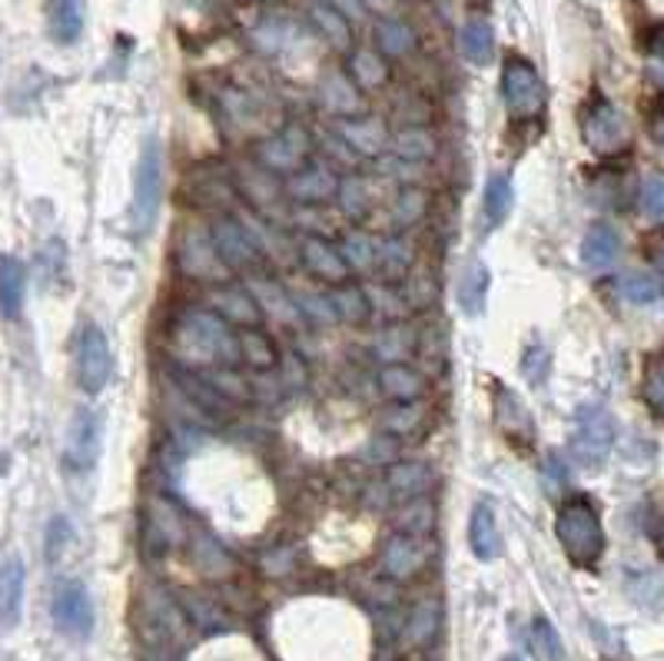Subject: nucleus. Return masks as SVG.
<instances>
[{"mask_svg": "<svg viewBox=\"0 0 664 661\" xmlns=\"http://www.w3.org/2000/svg\"><path fill=\"white\" fill-rule=\"evenodd\" d=\"M177 346L193 366H236L240 336L213 309H193L177 326Z\"/></svg>", "mask_w": 664, "mask_h": 661, "instance_id": "nucleus-1", "label": "nucleus"}, {"mask_svg": "<svg viewBox=\"0 0 664 661\" xmlns=\"http://www.w3.org/2000/svg\"><path fill=\"white\" fill-rule=\"evenodd\" d=\"M555 535L565 548V555L581 565L591 568L601 555H604V528H601V515L594 508V502L588 495H568L558 505L555 515Z\"/></svg>", "mask_w": 664, "mask_h": 661, "instance_id": "nucleus-2", "label": "nucleus"}, {"mask_svg": "<svg viewBox=\"0 0 664 661\" xmlns=\"http://www.w3.org/2000/svg\"><path fill=\"white\" fill-rule=\"evenodd\" d=\"M502 101L512 124H531L548 104L545 81L525 57H508L502 64Z\"/></svg>", "mask_w": 664, "mask_h": 661, "instance_id": "nucleus-3", "label": "nucleus"}, {"mask_svg": "<svg viewBox=\"0 0 664 661\" xmlns=\"http://www.w3.org/2000/svg\"><path fill=\"white\" fill-rule=\"evenodd\" d=\"M581 140L598 157H621L631 150V124L611 101L594 94L581 111Z\"/></svg>", "mask_w": 664, "mask_h": 661, "instance_id": "nucleus-4", "label": "nucleus"}, {"mask_svg": "<svg viewBox=\"0 0 664 661\" xmlns=\"http://www.w3.org/2000/svg\"><path fill=\"white\" fill-rule=\"evenodd\" d=\"M160 207H164V154L157 140H147L134 174V230L140 237H147L157 227Z\"/></svg>", "mask_w": 664, "mask_h": 661, "instance_id": "nucleus-5", "label": "nucleus"}, {"mask_svg": "<svg viewBox=\"0 0 664 661\" xmlns=\"http://www.w3.org/2000/svg\"><path fill=\"white\" fill-rule=\"evenodd\" d=\"M614 445V419L604 406H581L571 429V459L581 469H601Z\"/></svg>", "mask_w": 664, "mask_h": 661, "instance_id": "nucleus-6", "label": "nucleus"}, {"mask_svg": "<svg viewBox=\"0 0 664 661\" xmlns=\"http://www.w3.org/2000/svg\"><path fill=\"white\" fill-rule=\"evenodd\" d=\"M74 373H77V386L87 396L104 392L107 382H110V376H114V353H110L107 333L97 323H84L81 333H77Z\"/></svg>", "mask_w": 664, "mask_h": 661, "instance_id": "nucleus-7", "label": "nucleus"}, {"mask_svg": "<svg viewBox=\"0 0 664 661\" xmlns=\"http://www.w3.org/2000/svg\"><path fill=\"white\" fill-rule=\"evenodd\" d=\"M177 260H180V270L197 283H226V276L233 273L223 263V256L217 253L210 230H200V227L183 230L180 246H177Z\"/></svg>", "mask_w": 664, "mask_h": 661, "instance_id": "nucleus-8", "label": "nucleus"}, {"mask_svg": "<svg viewBox=\"0 0 664 661\" xmlns=\"http://www.w3.org/2000/svg\"><path fill=\"white\" fill-rule=\"evenodd\" d=\"M51 615H54V625L67 634V638H91L94 634V601H91V591L84 581H61L57 591H54V605H51Z\"/></svg>", "mask_w": 664, "mask_h": 661, "instance_id": "nucleus-9", "label": "nucleus"}, {"mask_svg": "<svg viewBox=\"0 0 664 661\" xmlns=\"http://www.w3.org/2000/svg\"><path fill=\"white\" fill-rule=\"evenodd\" d=\"M104 449V419L97 409H81L67 429L64 442V465L71 472H91Z\"/></svg>", "mask_w": 664, "mask_h": 661, "instance_id": "nucleus-10", "label": "nucleus"}, {"mask_svg": "<svg viewBox=\"0 0 664 661\" xmlns=\"http://www.w3.org/2000/svg\"><path fill=\"white\" fill-rule=\"evenodd\" d=\"M210 237L217 243V253L223 256V263L230 270H253L263 256L256 237L250 233L246 220H233V217H220L210 227Z\"/></svg>", "mask_w": 664, "mask_h": 661, "instance_id": "nucleus-11", "label": "nucleus"}, {"mask_svg": "<svg viewBox=\"0 0 664 661\" xmlns=\"http://www.w3.org/2000/svg\"><path fill=\"white\" fill-rule=\"evenodd\" d=\"M256 157H260V164H263L270 174L293 177V174L303 170L306 160H309V137H306L299 127H289V130H283V134H276V137H270V140H263L260 150H256Z\"/></svg>", "mask_w": 664, "mask_h": 661, "instance_id": "nucleus-12", "label": "nucleus"}, {"mask_svg": "<svg viewBox=\"0 0 664 661\" xmlns=\"http://www.w3.org/2000/svg\"><path fill=\"white\" fill-rule=\"evenodd\" d=\"M299 260H303L306 273L313 280L326 283V286L349 283V276H352V270H349L346 256L339 253V246L329 243V240H323V237H313V233H306L299 240Z\"/></svg>", "mask_w": 664, "mask_h": 661, "instance_id": "nucleus-13", "label": "nucleus"}, {"mask_svg": "<svg viewBox=\"0 0 664 661\" xmlns=\"http://www.w3.org/2000/svg\"><path fill=\"white\" fill-rule=\"evenodd\" d=\"M286 193L293 203L303 207H323L326 200L339 197V177L333 174L329 164H306L303 170H296L286 183Z\"/></svg>", "mask_w": 664, "mask_h": 661, "instance_id": "nucleus-14", "label": "nucleus"}, {"mask_svg": "<svg viewBox=\"0 0 664 661\" xmlns=\"http://www.w3.org/2000/svg\"><path fill=\"white\" fill-rule=\"evenodd\" d=\"M492 412H495V426L502 429V436L508 442H518V445L535 442V419H531V412H528V406L521 402L518 392L498 386L495 399H492Z\"/></svg>", "mask_w": 664, "mask_h": 661, "instance_id": "nucleus-15", "label": "nucleus"}, {"mask_svg": "<svg viewBox=\"0 0 664 661\" xmlns=\"http://www.w3.org/2000/svg\"><path fill=\"white\" fill-rule=\"evenodd\" d=\"M429 555H432V545H429L425 535L399 532V535H392L389 545H386L382 568H386V575H392V578H412L415 571L425 568Z\"/></svg>", "mask_w": 664, "mask_h": 661, "instance_id": "nucleus-16", "label": "nucleus"}, {"mask_svg": "<svg viewBox=\"0 0 664 661\" xmlns=\"http://www.w3.org/2000/svg\"><path fill=\"white\" fill-rule=\"evenodd\" d=\"M210 306H213V313H220L226 323H236V326H243V329H253V326L263 323V306H260V300H256V293H253L250 286H236V283L217 286V290L210 293Z\"/></svg>", "mask_w": 664, "mask_h": 661, "instance_id": "nucleus-17", "label": "nucleus"}, {"mask_svg": "<svg viewBox=\"0 0 664 661\" xmlns=\"http://www.w3.org/2000/svg\"><path fill=\"white\" fill-rule=\"evenodd\" d=\"M28 591V568L18 555H11L0 568V628H14L24 611Z\"/></svg>", "mask_w": 664, "mask_h": 661, "instance_id": "nucleus-18", "label": "nucleus"}, {"mask_svg": "<svg viewBox=\"0 0 664 661\" xmlns=\"http://www.w3.org/2000/svg\"><path fill=\"white\" fill-rule=\"evenodd\" d=\"M468 545H472V552H475L478 562H495L502 555V532H498V522H495V508L488 502H478L472 508Z\"/></svg>", "mask_w": 664, "mask_h": 661, "instance_id": "nucleus-19", "label": "nucleus"}, {"mask_svg": "<svg viewBox=\"0 0 664 661\" xmlns=\"http://www.w3.org/2000/svg\"><path fill=\"white\" fill-rule=\"evenodd\" d=\"M376 379L392 402H419L425 396V376L409 363H386Z\"/></svg>", "mask_w": 664, "mask_h": 661, "instance_id": "nucleus-20", "label": "nucleus"}, {"mask_svg": "<svg viewBox=\"0 0 664 661\" xmlns=\"http://www.w3.org/2000/svg\"><path fill=\"white\" fill-rule=\"evenodd\" d=\"M488 283H492V273H488V266L478 263V260H472V263L459 273L455 300H459V309H462L465 316H482V313H485Z\"/></svg>", "mask_w": 664, "mask_h": 661, "instance_id": "nucleus-21", "label": "nucleus"}, {"mask_svg": "<svg viewBox=\"0 0 664 661\" xmlns=\"http://www.w3.org/2000/svg\"><path fill=\"white\" fill-rule=\"evenodd\" d=\"M24 296H28V270L18 256L4 253L0 256V313L8 319H18L24 309Z\"/></svg>", "mask_w": 664, "mask_h": 661, "instance_id": "nucleus-22", "label": "nucleus"}, {"mask_svg": "<svg viewBox=\"0 0 664 661\" xmlns=\"http://www.w3.org/2000/svg\"><path fill=\"white\" fill-rule=\"evenodd\" d=\"M339 137H342L346 147L359 150L362 157H379V154H386V147H389V140H392V137L386 134V127H382L379 120H369V117H346L342 127H339Z\"/></svg>", "mask_w": 664, "mask_h": 661, "instance_id": "nucleus-23", "label": "nucleus"}, {"mask_svg": "<svg viewBox=\"0 0 664 661\" xmlns=\"http://www.w3.org/2000/svg\"><path fill=\"white\" fill-rule=\"evenodd\" d=\"M435 482V472L422 462H396L386 472V485L399 499H422Z\"/></svg>", "mask_w": 664, "mask_h": 661, "instance_id": "nucleus-24", "label": "nucleus"}, {"mask_svg": "<svg viewBox=\"0 0 664 661\" xmlns=\"http://www.w3.org/2000/svg\"><path fill=\"white\" fill-rule=\"evenodd\" d=\"M459 51L468 64L485 67L495 57V31L485 18H472L462 31H459Z\"/></svg>", "mask_w": 664, "mask_h": 661, "instance_id": "nucleus-25", "label": "nucleus"}, {"mask_svg": "<svg viewBox=\"0 0 664 661\" xmlns=\"http://www.w3.org/2000/svg\"><path fill=\"white\" fill-rule=\"evenodd\" d=\"M618 250H621V237L611 227L598 223L581 240V263L588 270H608L618 260Z\"/></svg>", "mask_w": 664, "mask_h": 661, "instance_id": "nucleus-26", "label": "nucleus"}, {"mask_svg": "<svg viewBox=\"0 0 664 661\" xmlns=\"http://www.w3.org/2000/svg\"><path fill=\"white\" fill-rule=\"evenodd\" d=\"M87 0H51V34L57 44H77L84 34Z\"/></svg>", "mask_w": 664, "mask_h": 661, "instance_id": "nucleus-27", "label": "nucleus"}, {"mask_svg": "<svg viewBox=\"0 0 664 661\" xmlns=\"http://www.w3.org/2000/svg\"><path fill=\"white\" fill-rule=\"evenodd\" d=\"M339 253L346 256L352 273H369V270L379 266V240L362 233V230H349L339 240Z\"/></svg>", "mask_w": 664, "mask_h": 661, "instance_id": "nucleus-28", "label": "nucleus"}, {"mask_svg": "<svg viewBox=\"0 0 664 661\" xmlns=\"http://www.w3.org/2000/svg\"><path fill=\"white\" fill-rule=\"evenodd\" d=\"M329 300H333V309L342 323H366L372 316V306H369V296L362 286H352V283H339V286H329Z\"/></svg>", "mask_w": 664, "mask_h": 661, "instance_id": "nucleus-29", "label": "nucleus"}, {"mask_svg": "<svg viewBox=\"0 0 664 661\" xmlns=\"http://www.w3.org/2000/svg\"><path fill=\"white\" fill-rule=\"evenodd\" d=\"M512 203H515V190H512V180L505 174H495L488 177L485 183V193H482V213L488 220V227H502L512 213Z\"/></svg>", "mask_w": 664, "mask_h": 661, "instance_id": "nucleus-30", "label": "nucleus"}, {"mask_svg": "<svg viewBox=\"0 0 664 661\" xmlns=\"http://www.w3.org/2000/svg\"><path fill=\"white\" fill-rule=\"evenodd\" d=\"M389 147L405 164H422V160H429L435 154V140H432V134L425 127H405V130H399L389 140Z\"/></svg>", "mask_w": 664, "mask_h": 661, "instance_id": "nucleus-31", "label": "nucleus"}, {"mask_svg": "<svg viewBox=\"0 0 664 661\" xmlns=\"http://www.w3.org/2000/svg\"><path fill=\"white\" fill-rule=\"evenodd\" d=\"M323 101H326V107H329L333 114H339V117H352V114L362 111L359 91H356L352 81L342 77V74H329V77L323 81Z\"/></svg>", "mask_w": 664, "mask_h": 661, "instance_id": "nucleus-32", "label": "nucleus"}, {"mask_svg": "<svg viewBox=\"0 0 664 661\" xmlns=\"http://www.w3.org/2000/svg\"><path fill=\"white\" fill-rule=\"evenodd\" d=\"M386 280H405L412 270V246L402 237H389L379 240V266H376Z\"/></svg>", "mask_w": 664, "mask_h": 661, "instance_id": "nucleus-33", "label": "nucleus"}, {"mask_svg": "<svg viewBox=\"0 0 664 661\" xmlns=\"http://www.w3.org/2000/svg\"><path fill=\"white\" fill-rule=\"evenodd\" d=\"M618 290H621V296L628 303H637V306H651V303H657L664 296V283L654 273H641V270L624 273Z\"/></svg>", "mask_w": 664, "mask_h": 661, "instance_id": "nucleus-34", "label": "nucleus"}, {"mask_svg": "<svg viewBox=\"0 0 664 661\" xmlns=\"http://www.w3.org/2000/svg\"><path fill=\"white\" fill-rule=\"evenodd\" d=\"M425 213H429V193L422 187H405L392 203V223L399 230L415 227L419 220H425Z\"/></svg>", "mask_w": 664, "mask_h": 661, "instance_id": "nucleus-35", "label": "nucleus"}, {"mask_svg": "<svg viewBox=\"0 0 664 661\" xmlns=\"http://www.w3.org/2000/svg\"><path fill=\"white\" fill-rule=\"evenodd\" d=\"M313 21H316V28L323 31L326 44H333L336 51H346V48L352 44V34H349V18H346V14H339L336 8H329V4H316V8H313Z\"/></svg>", "mask_w": 664, "mask_h": 661, "instance_id": "nucleus-36", "label": "nucleus"}, {"mask_svg": "<svg viewBox=\"0 0 664 661\" xmlns=\"http://www.w3.org/2000/svg\"><path fill=\"white\" fill-rule=\"evenodd\" d=\"M376 41H379V51L389 57H405L415 51V34L405 21H382L376 28Z\"/></svg>", "mask_w": 664, "mask_h": 661, "instance_id": "nucleus-37", "label": "nucleus"}, {"mask_svg": "<svg viewBox=\"0 0 664 661\" xmlns=\"http://www.w3.org/2000/svg\"><path fill=\"white\" fill-rule=\"evenodd\" d=\"M240 363H246L253 369H273L276 366V349L256 326L240 333Z\"/></svg>", "mask_w": 664, "mask_h": 661, "instance_id": "nucleus-38", "label": "nucleus"}, {"mask_svg": "<svg viewBox=\"0 0 664 661\" xmlns=\"http://www.w3.org/2000/svg\"><path fill=\"white\" fill-rule=\"evenodd\" d=\"M531 644H535V651H538L541 661H568L565 658V644L558 638V628L545 615H538L531 621Z\"/></svg>", "mask_w": 664, "mask_h": 661, "instance_id": "nucleus-39", "label": "nucleus"}, {"mask_svg": "<svg viewBox=\"0 0 664 661\" xmlns=\"http://www.w3.org/2000/svg\"><path fill=\"white\" fill-rule=\"evenodd\" d=\"M339 203L349 217H366L372 210V190L362 177H346L339 180Z\"/></svg>", "mask_w": 664, "mask_h": 661, "instance_id": "nucleus-40", "label": "nucleus"}, {"mask_svg": "<svg viewBox=\"0 0 664 661\" xmlns=\"http://www.w3.org/2000/svg\"><path fill=\"white\" fill-rule=\"evenodd\" d=\"M352 81L362 84V87H382L389 81L386 61L376 51H359L352 57Z\"/></svg>", "mask_w": 664, "mask_h": 661, "instance_id": "nucleus-41", "label": "nucleus"}, {"mask_svg": "<svg viewBox=\"0 0 664 661\" xmlns=\"http://www.w3.org/2000/svg\"><path fill=\"white\" fill-rule=\"evenodd\" d=\"M641 396H644L651 412L664 416V356H654L647 363L644 379H641Z\"/></svg>", "mask_w": 664, "mask_h": 661, "instance_id": "nucleus-42", "label": "nucleus"}, {"mask_svg": "<svg viewBox=\"0 0 664 661\" xmlns=\"http://www.w3.org/2000/svg\"><path fill=\"white\" fill-rule=\"evenodd\" d=\"M412 349V333L389 326L379 339H376V356L379 363H405V353Z\"/></svg>", "mask_w": 664, "mask_h": 661, "instance_id": "nucleus-43", "label": "nucleus"}, {"mask_svg": "<svg viewBox=\"0 0 664 661\" xmlns=\"http://www.w3.org/2000/svg\"><path fill=\"white\" fill-rule=\"evenodd\" d=\"M303 319H313V323H339L336 309H333V300H329V290H319V293H299L293 296Z\"/></svg>", "mask_w": 664, "mask_h": 661, "instance_id": "nucleus-44", "label": "nucleus"}, {"mask_svg": "<svg viewBox=\"0 0 664 661\" xmlns=\"http://www.w3.org/2000/svg\"><path fill=\"white\" fill-rule=\"evenodd\" d=\"M412 505H405V512L399 515L402 518V532L409 535H425L435 522V505L429 499H409Z\"/></svg>", "mask_w": 664, "mask_h": 661, "instance_id": "nucleus-45", "label": "nucleus"}, {"mask_svg": "<svg viewBox=\"0 0 664 661\" xmlns=\"http://www.w3.org/2000/svg\"><path fill=\"white\" fill-rule=\"evenodd\" d=\"M419 422H422V409H419L415 402H396V406L386 412V419H382V426H386L389 432H396V436L412 432Z\"/></svg>", "mask_w": 664, "mask_h": 661, "instance_id": "nucleus-46", "label": "nucleus"}, {"mask_svg": "<svg viewBox=\"0 0 664 661\" xmlns=\"http://www.w3.org/2000/svg\"><path fill=\"white\" fill-rule=\"evenodd\" d=\"M641 213L654 223L664 220V177H647L641 183Z\"/></svg>", "mask_w": 664, "mask_h": 661, "instance_id": "nucleus-47", "label": "nucleus"}, {"mask_svg": "<svg viewBox=\"0 0 664 661\" xmlns=\"http://www.w3.org/2000/svg\"><path fill=\"white\" fill-rule=\"evenodd\" d=\"M71 538H74L71 522L64 515H54L51 525H48V542H44L48 545V562H57L64 555V548L71 545Z\"/></svg>", "mask_w": 664, "mask_h": 661, "instance_id": "nucleus-48", "label": "nucleus"}, {"mask_svg": "<svg viewBox=\"0 0 664 661\" xmlns=\"http://www.w3.org/2000/svg\"><path fill=\"white\" fill-rule=\"evenodd\" d=\"M435 625H439V605H435V601H422L419 611L412 615V625H409V628H412V638H415V641L432 638Z\"/></svg>", "mask_w": 664, "mask_h": 661, "instance_id": "nucleus-49", "label": "nucleus"}, {"mask_svg": "<svg viewBox=\"0 0 664 661\" xmlns=\"http://www.w3.org/2000/svg\"><path fill=\"white\" fill-rule=\"evenodd\" d=\"M323 4L336 8L339 14H346V18H352V21L362 18V0H323Z\"/></svg>", "mask_w": 664, "mask_h": 661, "instance_id": "nucleus-50", "label": "nucleus"}, {"mask_svg": "<svg viewBox=\"0 0 664 661\" xmlns=\"http://www.w3.org/2000/svg\"><path fill=\"white\" fill-rule=\"evenodd\" d=\"M647 51H651L654 57L664 61V21H661L657 28H651V34H647Z\"/></svg>", "mask_w": 664, "mask_h": 661, "instance_id": "nucleus-51", "label": "nucleus"}, {"mask_svg": "<svg viewBox=\"0 0 664 661\" xmlns=\"http://www.w3.org/2000/svg\"><path fill=\"white\" fill-rule=\"evenodd\" d=\"M651 137H654V144L664 150V104L651 114Z\"/></svg>", "mask_w": 664, "mask_h": 661, "instance_id": "nucleus-52", "label": "nucleus"}, {"mask_svg": "<svg viewBox=\"0 0 664 661\" xmlns=\"http://www.w3.org/2000/svg\"><path fill=\"white\" fill-rule=\"evenodd\" d=\"M396 4H399V0H362V8H369V11H379V14H389V11H396Z\"/></svg>", "mask_w": 664, "mask_h": 661, "instance_id": "nucleus-53", "label": "nucleus"}, {"mask_svg": "<svg viewBox=\"0 0 664 661\" xmlns=\"http://www.w3.org/2000/svg\"><path fill=\"white\" fill-rule=\"evenodd\" d=\"M657 552H661V558H664V518H661V525H657Z\"/></svg>", "mask_w": 664, "mask_h": 661, "instance_id": "nucleus-54", "label": "nucleus"}, {"mask_svg": "<svg viewBox=\"0 0 664 661\" xmlns=\"http://www.w3.org/2000/svg\"><path fill=\"white\" fill-rule=\"evenodd\" d=\"M654 256H657V266L664 270V240L657 243V250H654Z\"/></svg>", "mask_w": 664, "mask_h": 661, "instance_id": "nucleus-55", "label": "nucleus"}, {"mask_svg": "<svg viewBox=\"0 0 664 661\" xmlns=\"http://www.w3.org/2000/svg\"><path fill=\"white\" fill-rule=\"evenodd\" d=\"M502 661H521V658H502Z\"/></svg>", "mask_w": 664, "mask_h": 661, "instance_id": "nucleus-56", "label": "nucleus"}]
</instances>
